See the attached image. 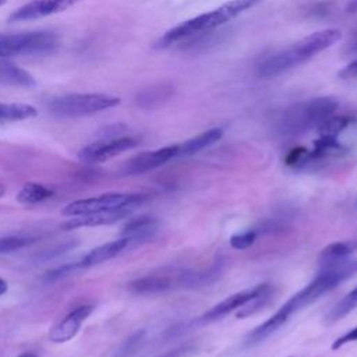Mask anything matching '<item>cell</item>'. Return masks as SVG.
<instances>
[{
  "instance_id": "obj_1",
  "label": "cell",
  "mask_w": 357,
  "mask_h": 357,
  "mask_svg": "<svg viewBox=\"0 0 357 357\" xmlns=\"http://www.w3.org/2000/svg\"><path fill=\"white\" fill-rule=\"evenodd\" d=\"M357 272V258L354 259H336L331 262L321 264L319 273L315 279L307 284L304 289L293 294L269 319L258 325L245 336V346H254L271 336L276 329H279L291 314L300 311L301 308L312 304L325 293L337 287L342 282L351 278Z\"/></svg>"
},
{
  "instance_id": "obj_2",
  "label": "cell",
  "mask_w": 357,
  "mask_h": 357,
  "mask_svg": "<svg viewBox=\"0 0 357 357\" xmlns=\"http://www.w3.org/2000/svg\"><path fill=\"white\" fill-rule=\"evenodd\" d=\"M339 39H340V31L335 28L314 32L303 38L301 40L296 42L293 46L266 57L258 66V74L259 77H264V78L276 77L293 67L303 64L304 61L310 60L315 54L332 46Z\"/></svg>"
},
{
  "instance_id": "obj_3",
  "label": "cell",
  "mask_w": 357,
  "mask_h": 357,
  "mask_svg": "<svg viewBox=\"0 0 357 357\" xmlns=\"http://www.w3.org/2000/svg\"><path fill=\"white\" fill-rule=\"evenodd\" d=\"M261 1L262 0H230L209 13H204L201 15L190 18V20L170 28L156 40L155 47L165 49L184 38H188L195 33L205 32V31L208 32L213 28H218V26L223 25L225 22H229L234 17L240 15L245 10L257 6Z\"/></svg>"
},
{
  "instance_id": "obj_4",
  "label": "cell",
  "mask_w": 357,
  "mask_h": 357,
  "mask_svg": "<svg viewBox=\"0 0 357 357\" xmlns=\"http://www.w3.org/2000/svg\"><path fill=\"white\" fill-rule=\"evenodd\" d=\"M337 109V100L332 96L314 98L286 109L275 123V130L282 137H296L318 127Z\"/></svg>"
},
{
  "instance_id": "obj_5",
  "label": "cell",
  "mask_w": 357,
  "mask_h": 357,
  "mask_svg": "<svg viewBox=\"0 0 357 357\" xmlns=\"http://www.w3.org/2000/svg\"><path fill=\"white\" fill-rule=\"evenodd\" d=\"M120 105L117 96L105 93H68L49 102V110L60 117H79L93 114Z\"/></svg>"
},
{
  "instance_id": "obj_6",
  "label": "cell",
  "mask_w": 357,
  "mask_h": 357,
  "mask_svg": "<svg viewBox=\"0 0 357 357\" xmlns=\"http://www.w3.org/2000/svg\"><path fill=\"white\" fill-rule=\"evenodd\" d=\"M146 199L142 194L131 192H107L91 198L70 202L61 212L64 216H78L85 213H96L106 211H119L124 208H137Z\"/></svg>"
},
{
  "instance_id": "obj_7",
  "label": "cell",
  "mask_w": 357,
  "mask_h": 357,
  "mask_svg": "<svg viewBox=\"0 0 357 357\" xmlns=\"http://www.w3.org/2000/svg\"><path fill=\"white\" fill-rule=\"evenodd\" d=\"M57 46V38L52 32L35 31L20 33H0V59L39 54L52 52Z\"/></svg>"
},
{
  "instance_id": "obj_8",
  "label": "cell",
  "mask_w": 357,
  "mask_h": 357,
  "mask_svg": "<svg viewBox=\"0 0 357 357\" xmlns=\"http://www.w3.org/2000/svg\"><path fill=\"white\" fill-rule=\"evenodd\" d=\"M137 145V141L131 137H117V138H105L95 141L84 146L78 158L85 163H102L106 162L124 151H128Z\"/></svg>"
},
{
  "instance_id": "obj_9",
  "label": "cell",
  "mask_w": 357,
  "mask_h": 357,
  "mask_svg": "<svg viewBox=\"0 0 357 357\" xmlns=\"http://www.w3.org/2000/svg\"><path fill=\"white\" fill-rule=\"evenodd\" d=\"M272 290V286L269 283H261L252 289H247L238 293H234L231 296H229L227 298L222 300L220 303H218L216 305H213L212 308H209L204 315H201L198 318V322L201 324H208V322H213L225 315H227L229 312L241 308L243 305H245L248 301H251L252 298L266 293Z\"/></svg>"
},
{
  "instance_id": "obj_10",
  "label": "cell",
  "mask_w": 357,
  "mask_h": 357,
  "mask_svg": "<svg viewBox=\"0 0 357 357\" xmlns=\"http://www.w3.org/2000/svg\"><path fill=\"white\" fill-rule=\"evenodd\" d=\"M177 155H178V145H169L155 151L141 152L130 158L124 163L123 172L124 174H142L165 165L166 162L176 158Z\"/></svg>"
},
{
  "instance_id": "obj_11",
  "label": "cell",
  "mask_w": 357,
  "mask_h": 357,
  "mask_svg": "<svg viewBox=\"0 0 357 357\" xmlns=\"http://www.w3.org/2000/svg\"><path fill=\"white\" fill-rule=\"evenodd\" d=\"M81 0H31L29 3L21 6L8 17L10 22L31 21L52 15L54 13H61Z\"/></svg>"
},
{
  "instance_id": "obj_12",
  "label": "cell",
  "mask_w": 357,
  "mask_h": 357,
  "mask_svg": "<svg viewBox=\"0 0 357 357\" xmlns=\"http://www.w3.org/2000/svg\"><path fill=\"white\" fill-rule=\"evenodd\" d=\"M93 307L89 304L79 305L70 311L64 318H61L49 332V339L53 343H66L71 340L81 329L85 319L92 314Z\"/></svg>"
},
{
  "instance_id": "obj_13",
  "label": "cell",
  "mask_w": 357,
  "mask_h": 357,
  "mask_svg": "<svg viewBox=\"0 0 357 357\" xmlns=\"http://www.w3.org/2000/svg\"><path fill=\"white\" fill-rule=\"evenodd\" d=\"M132 208H124L119 211H106V212H96V213H85L78 216H71L68 220H66L61 225V229L64 230H73V229H81V227H95V226H103L114 223L127 215Z\"/></svg>"
},
{
  "instance_id": "obj_14",
  "label": "cell",
  "mask_w": 357,
  "mask_h": 357,
  "mask_svg": "<svg viewBox=\"0 0 357 357\" xmlns=\"http://www.w3.org/2000/svg\"><path fill=\"white\" fill-rule=\"evenodd\" d=\"M130 243H131V240L128 237H121L119 240L109 241L99 247H95L92 251H89L81 259L79 268H89V266H95L102 262H106V261L114 258L116 255H119L121 251H124Z\"/></svg>"
},
{
  "instance_id": "obj_15",
  "label": "cell",
  "mask_w": 357,
  "mask_h": 357,
  "mask_svg": "<svg viewBox=\"0 0 357 357\" xmlns=\"http://www.w3.org/2000/svg\"><path fill=\"white\" fill-rule=\"evenodd\" d=\"M177 287V278L165 275V273H155L148 275L144 278H139L130 283V290L132 293L138 294H152V293H160L169 289Z\"/></svg>"
},
{
  "instance_id": "obj_16",
  "label": "cell",
  "mask_w": 357,
  "mask_h": 357,
  "mask_svg": "<svg viewBox=\"0 0 357 357\" xmlns=\"http://www.w3.org/2000/svg\"><path fill=\"white\" fill-rule=\"evenodd\" d=\"M223 132L220 128H211L206 130L192 138H190L188 141H185L184 144L178 145V155L177 156H190L194 155L211 145H213L215 142H218L222 138Z\"/></svg>"
},
{
  "instance_id": "obj_17",
  "label": "cell",
  "mask_w": 357,
  "mask_h": 357,
  "mask_svg": "<svg viewBox=\"0 0 357 357\" xmlns=\"http://www.w3.org/2000/svg\"><path fill=\"white\" fill-rule=\"evenodd\" d=\"M0 82L21 88H29L35 85V79L28 71L10 61H0Z\"/></svg>"
},
{
  "instance_id": "obj_18",
  "label": "cell",
  "mask_w": 357,
  "mask_h": 357,
  "mask_svg": "<svg viewBox=\"0 0 357 357\" xmlns=\"http://www.w3.org/2000/svg\"><path fill=\"white\" fill-rule=\"evenodd\" d=\"M158 222L149 216H139L126 223L121 230L123 237H128L131 241L138 238H146L155 233Z\"/></svg>"
},
{
  "instance_id": "obj_19",
  "label": "cell",
  "mask_w": 357,
  "mask_h": 357,
  "mask_svg": "<svg viewBox=\"0 0 357 357\" xmlns=\"http://www.w3.org/2000/svg\"><path fill=\"white\" fill-rule=\"evenodd\" d=\"M54 191L40 183H26L17 194V199L24 205H36L52 198Z\"/></svg>"
},
{
  "instance_id": "obj_20",
  "label": "cell",
  "mask_w": 357,
  "mask_h": 357,
  "mask_svg": "<svg viewBox=\"0 0 357 357\" xmlns=\"http://www.w3.org/2000/svg\"><path fill=\"white\" fill-rule=\"evenodd\" d=\"M173 93V86L167 85V84H159V85H153L148 89H144L139 95H138V105H141L142 107H155L160 103H163L166 99H169Z\"/></svg>"
},
{
  "instance_id": "obj_21",
  "label": "cell",
  "mask_w": 357,
  "mask_h": 357,
  "mask_svg": "<svg viewBox=\"0 0 357 357\" xmlns=\"http://www.w3.org/2000/svg\"><path fill=\"white\" fill-rule=\"evenodd\" d=\"M38 110L26 103H1L0 102V121H21L32 119Z\"/></svg>"
},
{
  "instance_id": "obj_22",
  "label": "cell",
  "mask_w": 357,
  "mask_h": 357,
  "mask_svg": "<svg viewBox=\"0 0 357 357\" xmlns=\"http://www.w3.org/2000/svg\"><path fill=\"white\" fill-rule=\"evenodd\" d=\"M357 307V286L349 291L342 300H339L325 315V324L331 325L346 317L350 311Z\"/></svg>"
},
{
  "instance_id": "obj_23",
  "label": "cell",
  "mask_w": 357,
  "mask_h": 357,
  "mask_svg": "<svg viewBox=\"0 0 357 357\" xmlns=\"http://www.w3.org/2000/svg\"><path fill=\"white\" fill-rule=\"evenodd\" d=\"M350 124V119L344 116H335L329 117L325 121H322L317 128L319 132V137H332L336 138L347 126Z\"/></svg>"
},
{
  "instance_id": "obj_24",
  "label": "cell",
  "mask_w": 357,
  "mask_h": 357,
  "mask_svg": "<svg viewBox=\"0 0 357 357\" xmlns=\"http://www.w3.org/2000/svg\"><path fill=\"white\" fill-rule=\"evenodd\" d=\"M351 252H353V250H351L349 241L332 243L331 245H328V247H325L322 250V252H321V264L336 261V259H343V258H346Z\"/></svg>"
},
{
  "instance_id": "obj_25",
  "label": "cell",
  "mask_w": 357,
  "mask_h": 357,
  "mask_svg": "<svg viewBox=\"0 0 357 357\" xmlns=\"http://www.w3.org/2000/svg\"><path fill=\"white\" fill-rule=\"evenodd\" d=\"M35 238L32 237H21V236H7V237H0V252H11L17 251L20 248H24L29 244H32Z\"/></svg>"
},
{
  "instance_id": "obj_26",
  "label": "cell",
  "mask_w": 357,
  "mask_h": 357,
  "mask_svg": "<svg viewBox=\"0 0 357 357\" xmlns=\"http://www.w3.org/2000/svg\"><path fill=\"white\" fill-rule=\"evenodd\" d=\"M257 230H247V231H244V233H241V234H233L231 237H230V245L233 247V248H236V250H245V248H248V247H251L254 243H255V240H257Z\"/></svg>"
},
{
  "instance_id": "obj_27",
  "label": "cell",
  "mask_w": 357,
  "mask_h": 357,
  "mask_svg": "<svg viewBox=\"0 0 357 357\" xmlns=\"http://www.w3.org/2000/svg\"><path fill=\"white\" fill-rule=\"evenodd\" d=\"M308 151L303 146H297V148H293L284 158V162L287 166H293V167H297L300 169L304 163V159L307 156Z\"/></svg>"
},
{
  "instance_id": "obj_28",
  "label": "cell",
  "mask_w": 357,
  "mask_h": 357,
  "mask_svg": "<svg viewBox=\"0 0 357 357\" xmlns=\"http://www.w3.org/2000/svg\"><path fill=\"white\" fill-rule=\"evenodd\" d=\"M357 340V326L347 331L344 335H342L340 337H337L333 343H332V350H337L340 349L342 346H344L346 343H350V342H354Z\"/></svg>"
},
{
  "instance_id": "obj_29",
  "label": "cell",
  "mask_w": 357,
  "mask_h": 357,
  "mask_svg": "<svg viewBox=\"0 0 357 357\" xmlns=\"http://www.w3.org/2000/svg\"><path fill=\"white\" fill-rule=\"evenodd\" d=\"M194 349L195 347L192 344H184V346H178L173 350H169V351H166V353H163L158 357H184V356L190 354L191 351H194Z\"/></svg>"
},
{
  "instance_id": "obj_30",
  "label": "cell",
  "mask_w": 357,
  "mask_h": 357,
  "mask_svg": "<svg viewBox=\"0 0 357 357\" xmlns=\"http://www.w3.org/2000/svg\"><path fill=\"white\" fill-rule=\"evenodd\" d=\"M339 77L340 78H353L357 77V59L353 60L350 64H347L343 70L339 71Z\"/></svg>"
},
{
  "instance_id": "obj_31",
  "label": "cell",
  "mask_w": 357,
  "mask_h": 357,
  "mask_svg": "<svg viewBox=\"0 0 357 357\" xmlns=\"http://www.w3.org/2000/svg\"><path fill=\"white\" fill-rule=\"evenodd\" d=\"M347 11L349 13H356L357 11V0H350L347 4Z\"/></svg>"
},
{
  "instance_id": "obj_32",
  "label": "cell",
  "mask_w": 357,
  "mask_h": 357,
  "mask_svg": "<svg viewBox=\"0 0 357 357\" xmlns=\"http://www.w3.org/2000/svg\"><path fill=\"white\" fill-rule=\"evenodd\" d=\"M7 287H8V286H7V282L0 278V296H3V294L7 291Z\"/></svg>"
},
{
  "instance_id": "obj_33",
  "label": "cell",
  "mask_w": 357,
  "mask_h": 357,
  "mask_svg": "<svg viewBox=\"0 0 357 357\" xmlns=\"http://www.w3.org/2000/svg\"><path fill=\"white\" fill-rule=\"evenodd\" d=\"M18 357H36V354H33V353H24V354H21Z\"/></svg>"
},
{
  "instance_id": "obj_34",
  "label": "cell",
  "mask_w": 357,
  "mask_h": 357,
  "mask_svg": "<svg viewBox=\"0 0 357 357\" xmlns=\"http://www.w3.org/2000/svg\"><path fill=\"white\" fill-rule=\"evenodd\" d=\"M4 192H6V188H4V185L0 183V197H3Z\"/></svg>"
},
{
  "instance_id": "obj_35",
  "label": "cell",
  "mask_w": 357,
  "mask_h": 357,
  "mask_svg": "<svg viewBox=\"0 0 357 357\" xmlns=\"http://www.w3.org/2000/svg\"><path fill=\"white\" fill-rule=\"evenodd\" d=\"M6 3H7V0H0V7H1V6H4Z\"/></svg>"
}]
</instances>
